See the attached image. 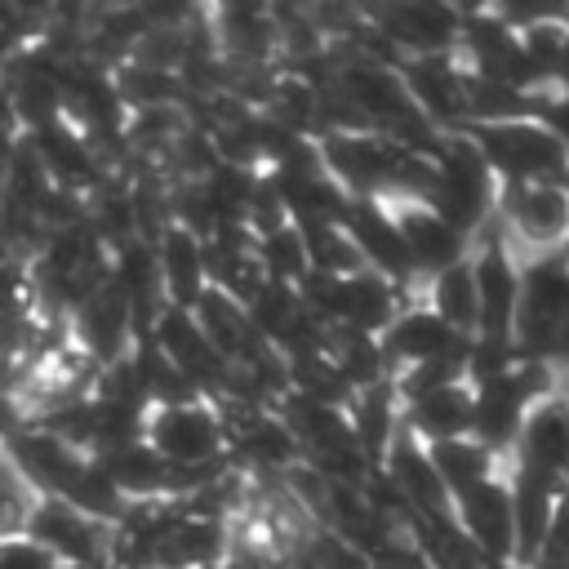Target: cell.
<instances>
[{"instance_id": "cell-29", "label": "cell", "mask_w": 569, "mask_h": 569, "mask_svg": "<svg viewBox=\"0 0 569 569\" xmlns=\"http://www.w3.org/2000/svg\"><path fill=\"white\" fill-rule=\"evenodd\" d=\"M369 569H431V560L422 556V547L413 542V533H391L369 556Z\"/></svg>"}, {"instance_id": "cell-7", "label": "cell", "mask_w": 569, "mask_h": 569, "mask_svg": "<svg viewBox=\"0 0 569 569\" xmlns=\"http://www.w3.org/2000/svg\"><path fill=\"white\" fill-rule=\"evenodd\" d=\"M360 18L396 53V62L453 53L458 31H462L458 4H369V9H360Z\"/></svg>"}, {"instance_id": "cell-15", "label": "cell", "mask_w": 569, "mask_h": 569, "mask_svg": "<svg viewBox=\"0 0 569 569\" xmlns=\"http://www.w3.org/2000/svg\"><path fill=\"white\" fill-rule=\"evenodd\" d=\"M338 227L347 231V240H351V249H356L365 271L391 280L405 293H418V276L409 267V253H405L400 231H396L391 213L382 209V200H351Z\"/></svg>"}, {"instance_id": "cell-22", "label": "cell", "mask_w": 569, "mask_h": 569, "mask_svg": "<svg viewBox=\"0 0 569 569\" xmlns=\"http://www.w3.org/2000/svg\"><path fill=\"white\" fill-rule=\"evenodd\" d=\"M507 485H511V529H516V560L511 565L533 569L538 551H542V538H547L551 502H556L560 489H551L547 480H538L529 471H516L511 462H507Z\"/></svg>"}, {"instance_id": "cell-12", "label": "cell", "mask_w": 569, "mask_h": 569, "mask_svg": "<svg viewBox=\"0 0 569 569\" xmlns=\"http://www.w3.org/2000/svg\"><path fill=\"white\" fill-rule=\"evenodd\" d=\"M204 18L218 62H231V71H267L280 58V27L267 4H218Z\"/></svg>"}, {"instance_id": "cell-31", "label": "cell", "mask_w": 569, "mask_h": 569, "mask_svg": "<svg viewBox=\"0 0 569 569\" xmlns=\"http://www.w3.org/2000/svg\"><path fill=\"white\" fill-rule=\"evenodd\" d=\"M58 560L49 551H40L27 533H9L0 538V569H53Z\"/></svg>"}, {"instance_id": "cell-17", "label": "cell", "mask_w": 569, "mask_h": 569, "mask_svg": "<svg viewBox=\"0 0 569 569\" xmlns=\"http://www.w3.org/2000/svg\"><path fill=\"white\" fill-rule=\"evenodd\" d=\"M400 80H405V93L409 102L422 111V120L440 133H458L467 124V111H462V84H467V71L458 67L453 53H440V58H405L396 62Z\"/></svg>"}, {"instance_id": "cell-16", "label": "cell", "mask_w": 569, "mask_h": 569, "mask_svg": "<svg viewBox=\"0 0 569 569\" xmlns=\"http://www.w3.org/2000/svg\"><path fill=\"white\" fill-rule=\"evenodd\" d=\"M453 525L467 533V542L480 551L485 565H511L516 560V529H511V485L507 467L476 485L471 493L453 498Z\"/></svg>"}, {"instance_id": "cell-23", "label": "cell", "mask_w": 569, "mask_h": 569, "mask_svg": "<svg viewBox=\"0 0 569 569\" xmlns=\"http://www.w3.org/2000/svg\"><path fill=\"white\" fill-rule=\"evenodd\" d=\"M347 422H351L356 449L369 458V467H378L387 458L391 440L400 436V400H396L391 382L369 387V391H356L347 400Z\"/></svg>"}, {"instance_id": "cell-30", "label": "cell", "mask_w": 569, "mask_h": 569, "mask_svg": "<svg viewBox=\"0 0 569 569\" xmlns=\"http://www.w3.org/2000/svg\"><path fill=\"white\" fill-rule=\"evenodd\" d=\"M533 120H538V124L569 151V93H565V89H547V93H538Z\"/></svg>"}, {"instance_id": "cell-33", "label": "cell", "mask_w": 569, "mask_h": 569, "mask_svg": "<svg viewBox=\"0 0 569 569\" xmlns=\"http://www.w3.org/2000/svg\"><path fill=\"white\" fill-rule=\"evenodd\" d=\"M13 258H18V244H13V236H9V227H4V218H0V267L13 262Z\"/></svg>"}, {"instance_id": "cell-28", "label": "cell", "mask_w": 569, "mask_h": 569, "mask_svg": "<svg viewBox=\"0 0 569 569\" xmlns=\"http://www.w3.org/2000/svg\"><path fill=\"white\" fill-rule=\"evenodd\" d=\"M565 560H569V485L551 502L547 538H542V551H538V565L533 569H551V565H565Z\"/></svg>"}, {"instance_id": "cell-25", "label": "cell", "mask_w": 569, "mask_h": 569, "mask_svg": "<svg viewBox=\"0 0 569 569\" xmlns=\"http://www.w3.org/2000/svg\"><path fill=\"white\" fill-rule=\"evenodd\" d=\"M418 298H422V302H427L453 333L476 338V280H471V253H467L458 267H449V271L422 280V284H418Z\"/></svg>"}, {"instance_id": "cell-19", "label": "cell", "mask_w": 569, "mask_h": 569, "mask_svg": "<svg viewBox=\"0 0 569 569\" xmlns=\"http://www.w3.org/2000/svg\"><path fill=\"white\" fill-rule=\"evenodd\" d=\"M156 271H160V293H164V307H178V311H191L200 302V293L209 289V267H204V240L182 231V227H164L156 240Z\"/></svg>"}, {"instance_id": "cell-14", "label": "cell", "mask_w": 569, "mask_h": 569, "mask_svg": "<svg viewBox=\"0 0 569 569\" xmlns=\"http://www.w3.org/2000/svg\"><path fill=\"white\" fill-rule=\"evenodd\" d=\"M67 329H71V347H76L93 369L116 365V360L129 356L133 342H138L133 311H129V302L120 298V289H116L111 280L67 316Z\"/></svg>"}, {"instance_id": "cell-6", "label": "cell", "mask_w": 569, "mask_h": 569, "mask_svg": "<svg viewBox=\"0 0 569 569\" xmlns=\"http://www.w3.org/2000/svg\"><path fill=\"white\" fill-rule=\"evenodd\" d=\"M453 58L476 80H498V84H516V89H529V93H547L529 76L520 31H511L489 4H467L462 9V31H458Z\"/></svg>"}, {"instance_id": "cell-4", "label": "cell", "mask_w": 569, "mask_h": 569, "mask_svg": "<svg viewBox=\"0 0 569 569\" xmlns=\"http://www.w3.org/2000/svg\"><path fill=\"white\" fill-rule=\"evenodd\" d=\"M462 133L471 138V147L480 151V160L489 164L498 187L565 178L569 151L533 116L529 120H502V124H467Z\"/></svg>"}, {"instance_id": "cell-27", "label": "cell", "mask_w": 569, "mask_h": 569, "mask_svg": "<svg viewBox=\"0 0 569 569\" xmlns=\"http://www.w3.org/2000/svg\"><path fill=\"white\" fill-rule=\"evenodd\" d=\"M253 258H258L262 280H271V284H298L307 276V249H302V236H298L293 222L258 236L253 240Z\"/></svg>"}, {"instance_id": "cell-9", "label": "cell", "mask_w": 569, "mask_h": 569, "mask_svg": "<svg viewBox=\"0 0 569 569\" xmlns=\"http://www.w3.org/2000/svg\"><path fill=\"white\" fill-rule=\"evenodd\" d=\"M382 209L391 213V222L400 231V244L409 253V267H413L418 284L440 276V271H449V267H458L471 253V240L462 231H453L422 196H387Z\"/></svg>"}, {"instance_id": "cell-10", "label": "cell", "mask_w": 569, "mask_h": 569, "mask_svg": "<svg viewBox=\"0 0 569 569\" xmlns=\"http://www.w3.org/2000/svg\"><path fill=\"white\" fill-rule=\"evenodd\" d=\"M507 462L516 471L547 480L551 489L569 485V396L565 391H551L529 405Z\"/></svg>"}, {"instance_id": "cell-24", "label": "cell", "mask_w": 569, "mask_h": 569, "mask_svg": "<svg viewBox=\"0 0 569 569\" xmlns=\"http://www.w3.org/2000/svg\"><path fill=\"white\" fill-rule=\"evenodd\" d=\"M427 453H431V467H436L440 485L449 489V498L471 493L476 485L493 480L507 467V458H498L493 449H485L471 436H458V440H445V445H427Z\"/></svg>"}, {"instance_id": "cell-32", "label": "cell", "mask_w": 569, "mask_h": 569, "mask_svg": "<svg viewBox=\"0 0 569 569\" xmlns=\"http://www.w3.org/2000/svg\"><path fill=\"white\" fill-rule=\"evenodd\" d=\"M551 89H565V93H569V31H565V44H560V62H556Z\"/></svg>"}, {"instance_id": "cell-1", "label": "cell", "mask_w": 569, "mask_h": 569, "mask_svg": "<svg viewBox=\"0 0 569 569\" xmlns=\"http://www.w3.org/2000/svg\"><path fill=\"white\" fill-rule=\"evenodd\" d=\"M498 178L489 173V164L480 160V151L471 147V138L445 133L440 147L431 151V182H427V204L467 240H476L493 213H498Z\"/></svg>"}, {"instance_id": "cell-3", "label": "cell", "mask_w": 569, "mask_h": 569, "mask_svg": "<svg viewBox=\"0 0 569 569\" xmlns=\"http://www.w3.org/2000/svg\"><path fill=\"white\" fill-rule=\"evenodd\" d=\"M502 240L511 253L525 258H551L569 249V191L560 178L551 182H516L498 191V213H493Z\"/></svg>"}, {"instance_id": "cell-20", "label": "cell", "mask_w": 569, "mask_h": 569, "mask_svg": "<svg viewBox=\"0 0 569 569\" xmlns=\"http://www.w3.org/2000/svg\"><path fill=\"white\" fill-rule=\"evenodd\" d=\"M98 467L107 471V480L120 489L124 502H178V471L147 440L98 453Z\"/></svg>"}, {"instance_id": "cell-18", "label": "cell", "mask_w": 569, "mask_h": 569, "mask_svg": "<svg viewBox=\"0 0 569 569\" xmlns=\"http://www.w3.org/2000/svg\"><path fill=\"white\" fill-rule=\"evenodd\" d=\"M378 471H382V476L391 480V489L405 498V507L413 511V520H453V498H449V489L440 485L427 445H418L405 427H400V436L391 440V449H387V458L378 462Z\"/></svg>"}, {"instance_id": "cell-2", "label": "cell", "mask_w": 569, "mask_h": 569, "mask_svg": "<svg viewBox=\"0 0 569 569\" xmlns=\"http://www.w3.org/2000/svg\"><path fill=\"white\" fill-rule=\"evenodd\" d=\"M142 440L173 471H187V476H209L231 462L227 458V422L209 396H196L182 405H156L147 413Z\"/></svg>"}, {"instance_id": "cell-21", "label": "cell", "mask_w": 569, "mask_h": 569, "mask_svg": "<svg viewBox=\"0 0 569 569\" xmlns=\"http://www.w3.org/2000/svg\"><path fill=\"white\" fill-rule=\"evenodd\" d=\"M400 427L418 445H445V440L471 436V387L453 382V387H440L422 400L400 405Z\"/></svg>"}, {"instance_id": "cell-34", "label": "cell", "mask_w": 569, "mask_h": 569, "mask_svg": "<svg viewBox=\"0 0 569 569\" xmlns=\"http://www.w3.org/2000/svg\"><path fill=\"white\" fill-rule=\"evenodd\" d=\"M147 569H160V565H147Z\"/></svg>"}, {"instance_id": "cell-11", "label": "cell", "mask_w": 569, "mask_h": 569, "mask_svg": "<svg viewBox=\"0 0 569 569\" xmlns=\"http://www.w3.org/2000/svg\"><path fill=\"white\" fill-rule=\"evenodd\" d=\"M378 347H382L387 382H391V373H400V369H409V365H427V360H467L471 338L453 333L422 298H409V302L400 307V316L382 329Z\"/></svg>"}, {"instance_id": "cell-13", "label": "cell", "mask_w": 569, "mask_h": 569, "mask_svg": "<svg viewBox=\"0 0 569 569\" xmlns=\"http://www.w3.org/2000/svg\"><path fill=\"white\" fill-rule=\"evenodd\" d=\"M147 342L200 391V396H218L222 387H227V373H231V365L209 347V338L200 333V325H196V316L191 311H178V307H164L156 320H151V329H147Z\"/></svg>"}, {"instance_id": "cell-8", "label": "cell", "mask_w": 569, "mask_h": 569, "mask_svg": "<svg viewBox=\"0 0 569 569\" xmlns=\"http://www.w3.org/2000/svg\"><path fill=\"white\" fill-rule=\"evenodd\" d=\"M22 533L49 551L58 565H84V569H111V529L80 516L62 498H40L27 507Z\"/></svg>"}, {"instance_id": "cell-26", "label": "cell", "mask_w": 569, "mask_h": 569, "mask_svg": "<svg viewBox=\"0 0 569 569\" xmlns=\"http://www.w3.org/2000/svg\"><path fill=\"white\" fill-rule=\"evenodd\" d=\"M293 227H298L302 249H307V271L333 276V280L360 271V258H356V249L338 222H293Z\"/></svg>"}, {"instance_id": "cell-5", "label": "cell", "mask_w": 569, "mask_h": 569, "mask_svg": "<svg viewBox=\"0 0 569 569\" xmlns=\"http://www.w3.org/2000/svg\"><path fill=\"white\" fill-rule=\"evenodd\" d=\"M471 280H476V338L511 342L516 307H520V258L502 240L498 222H489L471 240Z\"/></svg>"}]
</instances>
